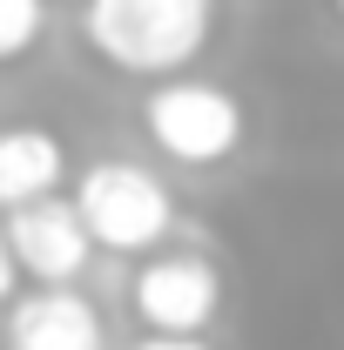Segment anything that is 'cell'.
I'll use <instances>...</instances> for the list:
<instances>
[{
	"instance_id": "7",
	"label": "cell",
	"mask_w": 344,
	"mask_h": 350,
	"mask_svg": "<svg viewBox=\"0 0 344 350\" xmlns=\"http://www.w3.org/2000/svg\"><path fill=\"white\" fill-rule=\"evenodd\" d=\"M61 175H68V148L54 129H34V122L0 129V216L14 202H34L47 189H61Z\"/></svg>"
},
{
	"instance_id": "4",
	"label": "cell",
	"mask_w": 344,
	"mask_h": 350,
	"mask_svg": "<svg viewBox=\"0 0 344 350\" xmlns=\"http://www.w3.org/2000/svg\"><path fill=\"white\" fill-rule=\"evenodd\" d=\"M0 229H7V250L21 262V276H34V283H75L88 269V250H95L82 209L61 202L54 189L34 196V202H14Z\"/></svg>"
},
{
	"instance_id": "3",
	"label": "cell",
	"mask_w": 344,
	"mask_h": 350,
	"mask_svg": "<svg viewBox=\"0 0 344 350\" xmlns=\"http://www.w3.org/2000/svg\"><path fill=\"white\" fill-rule=\"evenodd\" d=\"M75 209L95 250H115V256H142L175 229V196L142 162H88V175L75 182Z\"/></svg>"
},
{
	"instance_id": "9",
	"label": "cell",
	"mask_w": 344,
	"mask_h": 350,
	"mask_svg": "<svg viewBox=\"0 0 344 350\" xmlns=\"http://www.w3.org/2000/svg\"><path fill=\"white\" fill-rule=\"evenodd\" d=\"M14 290H21V262H14V250H7V229H0V310L14 304Z\"/></svg>"
},
{
	"instance_id": "11",
	"label": "cell",
	"mask_w": 344,
	"mask_h": 350,
	"mask_svg": "<svg viewBox=\"0 0 344 350\" xmlns=\"http://www.w3.org/2000/svg\"><path fill=\"white\" fill-rule=\"evenodd\" d=\"M338 14H344V0H338Z\"/></svg>"
},
{
	"instance_id": "5",
	"label": "cell",
	"mask_w": 344,
	"mask_h": 350,
	"mask_svg": "<svg viewBox=\"0 0 344 350\" xmlns=\"http://www.w3.org/2000/svg\"><path fill=\"white\" fill-rule=\"evenodd\" d=\"M135 317L149 330H182V337H203L223 310V276L210 256H149L135 276Z\"/></svg>"
},
{
	"instance_id": "2",
	"label": "cell",
	"mask_w": 344,
	"mask_h": 350,
	"mask_svg": "<svg viewBox=\"0 0 344 350\" xmlns=\"http://www.w3.org/2000/svg\"><path fill=\"white\" fill-rule=\"evenodd\" d=\"M142 129L169 162L216 169L243 148V101L230 88L203 81V75H162L156 94L142 101Z\"/></svg>"
},
{
	"instance_id": "8",
	"label": "cell",
	"mask_w": 344,
	"mask_h": 350,
	"mask_svg": "<svg viewBox=\"0 0 344 350\" xmlns=\"http://www.w3.org/2000/svg\"><path fill=\"white\" fill-rule=\"evenodd\" d=\"M47 27V0H0V68L21 61Z\"/></svg>"
},
{
	"instance_id": "10",
	"label": "cell",
	"mask_w": 344,
	"mask_h": 350,
	"mask_svg": "<svg viewBox=\"0 0 344 350\" xmlns=\"http://www.w3.org/2000/svg\"><path fill=\"white\" fill-rule=\"evenodd\" d=\"M135 350H210L203 337H182V330H156V337H142Z\"/></svg>"
},
{
	"instance_id": "1",
	"label": "cell",
	"mask_w": 344,
	"mask_h": 350,
	"mask_svg": "<svg viewBox=\"0 0 344 350\" xmlns=\"http://www.w3.org/2000/svg\"><path fill=\"white\" fill-rule=\"evenodd\" d=\"M216 27V0H88L82 41L115 75H175L189 68Z\"/></svg>"
},
{
	"instance_id": "6",
	"label": "cell",
	"mask_w": 344,
	"mask_h": 350,
	"mask_svg": "<svg viewBox=\"0 0 344 350\" xmlns=\"http://www.w3.org/2000/svg\"><path fill=\"white\" fill-rule=\"evenodd\" d=\"M0 350H101V310L88 304L75 283H41V290H14Z\"/></svg>"
}]
</instances>
